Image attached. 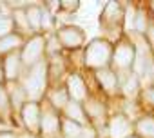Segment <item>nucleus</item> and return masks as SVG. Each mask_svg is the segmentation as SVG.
Here are the masks:
<instances>
[{
    "instance_id": "f257e3e1",
    "label": "nucleus",
    "mask_w": 154,
    "mask_h": 138,
    "mask_svg": "<svg viewBox=\"0 0 154 138\" xmlns=\"http://www.w3.org/2000/svg\"><path fill=\"white\" fill-rule=\"evenodd\" d=\"M27 95V100L33 102H42L47 89H49V65L47 58L38 62L36 65H31L24 69V73L18 80Z\"/></svg>"
},
{
    "instance_id": "f03ea898",
    "label": "nucleus",
    "mask_w": 154,
    "mask_h": 138,
    "mask_svg": "<svg viewBox=\"0 0 154 138\" xmlns=\"http://www.w3.org/2000/svg\"><path fill=\"white\" fill-rule=\"evenodd\" d=\"M112 45H114V42L107 40L105 36H98V38L89 40L82 51V65L91 73L111 67Z\"/></svg>"
},
{
    "instance_id": "7ed1b4c3",
    "label": "nucleus",
    "mask_w": 154,
    "mask_h": 138,
    "mask_svg": "<svg viewBox=\"0 0 154 138\" xmlns=\"http://www.w3.org/2000/svg\"><path fill=\"white\" fill-rule=\"evenodd\" d=\"M123 20H125V4L109 0L105 2L100 13V27L105 33V38L116 42L123 35Z\"/></svg>"
},
{
    "instance_id": "20e7f679",
    "label": "nucleus",
    "mask_w": 154,
    "mask_h": 138,
    "mask_svg": "<svg viewBox=\"0 0 154 138\" xmlns=\"http://www.w3.org/2000/svg\"><path fill=\"white\" fill-rule=\"evenodd\" d=\"M134 58H136V47L134 40L129 35H122L114 45H112V60H111V69L116 71L118 77L132 73L134 67Z\"/></svg>"
},
{
    "instance_id": "39448f33",
    "label": "nucleus",
    "mask_w": 154,
    "mask_h": 138,
    "mask_svg": "<svg viewBox=\"0 0 154 138\" xmlns=\"http://www.w3.org/2000/svg\"><path fill=\"white\" fill-rule=\"evenodd\" d=\"M53 35H54V38L58 40V44L63 51H78V49L85 47V44H87L85 31L76 24L56 26Z\"/></svg>"
},
{
    "instance_id": "423d86ee",
    "label": "nucleus",
    "mask_w": 154,
    "mask_h": 138,
    "mask_svg": "<svg viewBox=\"0 0 154 138\" xmlns=\"http://www.w3.org/2000/svg\"><path fill=\"white\" fill-rule=\"evenodd\" d=\"M17 118H18V124L24 129L26 134H29L33 138H38V134H40V118H42V104L40 102L27 100L20 107Z\"/></svg>"
},
{
    "instance_id": "0eeeda50",
    "label": "nucleus",
    "mask_w": 154,
    "mask_h": 138,
    "mask_svg": "<svg viewBox=\"0 0 154 138\" xmlns=\"http://www.w3.org/2000/svg\"><path fill=\"white\" fill-rule=\"evenodd\" d=\"M18 53H20V60H22L24 69H27L31 65H36L38 62L45 60V35L27 36Z\"/></svg>"
},
{
    "instance_id": "6e6552de",
    "label": "nucleus",
    "mask_w": 154,
    "mask_h": 138,
    "mask_svg": "<svg viewBox=\"0 0 154 138\" xmlns=\"http://www.w3.org/2000/svg\"><path fill=\"white\" fill-rule=\"evenodd\" d=\"M42 104V118H40V134L38 138H62V113L53 109L45 100Z\"/></svg>"
},
{
    "instance_id": "1a4fd4ad",
    "label": "nucleus",
    "mask_w": 154,
    "mask_h": 138,
    "mask_svg": "<svg viewBox=\"0 0 154 138\" xmlns=\"http://www.w3.org/2000/svg\"><path fill=\"white\" fill-rule=\"evenodd\" d=\"M105 129H107V138H129L131 134H134V120L123 111L111 113Z\"/></svg>"
},
{
    "instance_id": "9d476101",
    "label": "nucleus",
    "mask_w": 154,
    "mask_h": 138,
    "mask_svg": "<svg viewBox=\"0 0 154 138\" xmlns=\"http://www.w3.org/2000/svg\"><path fill=\"white\" fill-rule=\"evenodd\" d=\"M63 87L69 95V100L84 104L89 96H91V89L87 86V80L84 78V75L80 71H69L65 80H63Z\"/></svg>"
},
{
    "instance_id": "9b49d317",
    "label": "nucleus",
    "mask_w": 154,
    "mask_h": 138,
    "mask_svg": "<svg viewBox=\"0 0 154 138\" xmlns=\"http://www.w3.org/2000/svg\"><path fill=\"white\" fill-rule=\"evenodd\" d=\"M98 89L107 96V98H116L120 95V77L116 75V71H112L111 67L107 69H100V71L93 73Z\"/></svg>"
},
{
    "instance_id": "f8f14e48",
    "label": "nucleus",
    "mask_w": 154,
    "mask_h": 138,
    "mask_svg": "<svg viewBox=\"0 0 154 138\" xmlns=\"http://www.w3.org/2000/svg\"><path fill=\"white\" fill-rule=\"evenodd\" d=\"M84 109H85V114H87V118H89V122H91V125L94 127L96 124H100V122H103V124H107V118H109V107H107V104H105V100L103 98H98V96H89L84 104Z\"/></svg>"
},
{
    "instance_id": "ddd939ff",
    "label": "nucleus",
    "mask_w": 154,
    "mask_h": 138,
    "mask_svg": "<svg viewBox=\"0 0 154 138\" xmlns=\"http://www.w3.org/2000/svg\"><path fill=\"white\" fill-rule=\"evenodd\" d=\"M0 65H2V73H4V80L8 82H18L22 73H24V65L20 60V53H9L6 55L2 60H0Z\"/></svg>"
},
{
    "instance_id": "4468645a",
    "label": "nucleus",
    "mask_w": 154,
    "mask_h": 138,
    "mask_svg": "<svg viewBox=\"0 0 154 138\" xmlns=\"http://www.w3.org/2000/svg\"><path fill=\"white\" fill-rule=\"evenodd\" d=\"M0 120H2L6 124V127H9V129L20 127V124H18V120H17V116L13 113V107H11V100H9L6 84L0 87Z\"/></svg>"
},
{
    "instance_id": "2eb2a0df",
    "label": "nucleus",
    "mask_w": 154,
    "mask_h": 138,
    "mask_svg": "<svg viewBox=\"0 0 154 138\" xmlns=\"http://www.w3.org/2000/svg\"><path fill=\"white\" fill-rule=\"evenodd\" d=\"M141 93V80L134 75H122L120 77V95L127 100H136Z\"/></svg>"
},
{
    "instance_id": "dca6fc26",
    "label": "nucleus",
    "mask_w": 154,
    "mask_h": 138,
    "mask_svg": "<svg viewBox=\"0 0 154 138\" xmlns=\"http://www.w3.org/2000/svg\"><path fill=\"white\" fill-rule=\"evenodd\" d=\"M44 100H45L53 109H56L58 113H62L63 107H65L67 102H69V95H67L63 84H60V86H49V89H47Z\"/></svg>"
},
{
    "instance_id": "f3484780",
    "label": "nucleus",
    "mask_w": 154,
    "mask_h": 138,
    "mask_svg": "<svg viewBox=\"0 0 154 138\" xmlns=\"http://www.w3.org/2000/svg\"><path fill=\"white\" fill-rule=\"evenodd\" d=\"M62 116L71 120V122H74V124H78V125H82V127H89L91 125V122H89V118L85 114L84 105L78 104V102H72V100L67 102V105L62 111Z\"/></svg>"
},
{
    "instance_id": "a211bd4d",
    "label": "nucleus",
    "mask_w": 154,
    "mask_h": 138,
    "mask_svg": "<svg viewBox=\"0 0 154 138\" xmlns=\"http://www.w3.org/2000/svg\"><path fill=\"white\" fill-rule=\"evenodd\" d=\"M42 13H44V6L42 2H27L26 6V17H27V24L33 35H42L40 24H42Z\"/></svg>"
},
{
    "instance_id": "6ab92c4d",
    "label": "nucleus",
    "mask_w": 154,
    "mask_h": 138,
    "mask_svg": "<svg viewBox=\"0 0 154 138\" xmlns=\"http://www.w3.org/2000/svg\"><path fill=\"white\" fill-rule=\"evenodd\" d=\"M6 89H8V95H9V100H11V107H13V113L15 116L18 114L20 107L27 102V95L22 87L20 82H8L6 84ZM18 120V118H17Z\"/></svg>"
},
{
    "instance_id": "aec40b11",
    "label": "nucleus",
    "mask_w": 154,
    "mask_h": 138,
    "mask_svg": "<svg viewBox=\"0 0 154 138\" xmlns=\"http://www.w3.org/2000/svg\"><path fill=\"white\" fill-rule=\"evenodd\" d=\"M134 134L138 138H154V114L143 113L134 120Z\"/></svg>"
},
{
    "instance_id": "412c9836",
    "label": "nucleus",
    "mask_w": 154,
    "mask_h": 138,
    "mask_svg": "<svg viewBox=\"0 0 154 138\" xmlns=\"http://www.w3.org/2000/svg\"><path fill=\"white\" fill-rule=\"evenodd\" d=\"M27 36L20 35V33H11L8 36H2L0 38V60H2L6 55L9 53H15V51H20V47L24 45Z\"/></svg>"
},
{
    "instance_id": "4be33fe9",
    "label": "nucleus",
    "mask_w": 154,
    "mask_h": 138,
    "mask_svg": "<svg viewBox=\"0 0 154 138\" xmlns=\"http://www.w3.org/2000/svg\"><path fill=\"white\" fill-rule=\"evenodd\" d=\"M138 98L141 100L143 105H149V107L154 109V84H149V86L141 87V93H140Z\"/></svg>"
},
{
    "instance_id": "5701e85b",
    "label": "nucleus",
    "mask_w": 154,
    "mask_h": 138,
    "mask_svg": "<svg viewBox=\"0 0 154 138\" xmlns=\"http://www.w3.org/2000/svg\"><path fill=\"white\" fill-rule=\"evenodd\" d=\"M80 6H82L80 0H60V13L72 15L80 9Z\"/></svg>"
},
{
    "instance_id": "b1692460",
    "label": "nucleus",
    "mask_w": 154,
    "mask_h": 138,
    "mask_svg": "<svg viewBox=\"0 0 154 138\" xmlns=\"http://www.w3.org/2000/svg\"><path fill=\"white\" fill-rule=\"evenodd\" d=\"M11 33H17V27H15L11 17H0V38L8 36Z\"/></svg>"
},
{
    "instance_id": "393cba45",
    "label": "nucleus",
    "mask_w": 154,
    "mask_h": 138,
    "mask_svg": "<svg viewBox=\"0 0 154 138\" xmlns=\"http://www.w3.org/2000/svg\"><path fill=\"white\" fill-rule=\"evenodd\" d=\"M141 36H143V40L147 42V45L150 47V51L154 55V17H150V20L147 24V29H145V33Z\"/></svg>"
},
{
    "instance_id": "a878e982",
    "label": "nucleus",
    "mask_w": 154,
    "mask_h": 138,
    "mask_svg": "<svg viewBox=\"0 0 154 138\" xmlns=\"http://www.w3.org/2000/svg\"><path fill=\"white\" fill-rule=\"evenodd\" d=\"M0 138H20V133L15 129H4L0 131Z\"/></svg>"
},
{
    "instance_id": "bb28decb",
    "label": "nucleus",
    "mask_w": 154,
    "mask_h": 138,
    "mask_svg": "<svg viewBox=\"0 0 154 138\" xmlns=\"http://www.w3.org/2000/svg\"><path fill=\"white\" fill-rule=\"evenodd\" d=\"M147 9H149L150 17H154V0H150V2H147Z\"/></svg>"
},
{
    "instance_id": "cd10ccee",
    "label": "nucleus",
    "mask_w": 154,
    "mask_h": 138,
    "mask_svg": "<svg viewBox=\"0 0 154 138\" xmlns=\"http://www.w3.org/2000/svg\"><path fill=\"white\" fill-rule=\"evenodd\" d=\"M6 84V80H4V73H2V65H0V87H2Z\"/></svg>"
},
{
    "instance_id": "c85d7f7f",
    "label": "nucleus",
    "mask_w": 154,
    "mask_h": 138,
    "mask_svg": "<svg viewBox=\"0 0 154 138\" xmlns=\"http://www.w3.org/2000/svg\"><path fill=\"white\" fill-rule=\"evenodd\" d=\"M4 129H9V127H6V124H4L2 120H0V131H4Z\"/></svg>"
},
{
    "instance_id": "c756f323",
    "label": "nucleus",
    "mask_w": 154,
    "mask_h": 138,
    "mask_svg": "<svg viewBox=\"0 0 154 138\" xmlns=\"http://www.w3.org/2000/svg\"><path fill=\"white\" fill-rule=\"evenodd\" d=\"M129 138H138V136H136V134H131V136H129Z\"/></svg>"
}]
</instances>
